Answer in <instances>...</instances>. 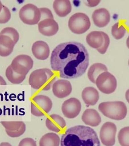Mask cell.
I'll return each mask as SVG.
<instances>
[{"mask_svg": "<svg viewBox=\"0 0 129 146\" xmlns=\"http://www.w3.org/2000/svg\"><path fill=\"white\" fill-rule=\"evenodd\" d=\"M32 51L34 56L38 60H46L50 56V47L46 42L42 40L37 41L33 43Z\"/></svg>", "mask_w": 129, "mask_h": 146, "instance_id": "obj_16", "label": "cell"}, {"mask_svg": "<svg viewBox=\"0 0 129 146\" xmlns=\"http://www.w3.org/2000/svg\"><path fill=\"white\" fill-rule=\"evenodd\" d=\"M68 26L73 33L82 34L90 29L91 23L89 17L83 13H76L70 17Z\"/></svg>", "mask_w": 129, "mask_h": 146, "instance_id": "obj_6", "label": "cell"}, {"mask_svg": "<svg viewBox=\"0 0 129 146\" xmlns=\"http://www.w3.org/2000/svg\"><path fill=\"white\" fill-rule=\"evenodd\" d=\"M95 25L99 27H106L110 21L109 12L106 9H98L93 12L92 16Z\"/></svg>", "mask_w": 129, "mask_h": 146, "instance_id": "obj_17", "label": "cell"}, {"mask_svg": "<svg viewBox=\"0 0 129 146\" xmlns=\"http://www.w3.org/2000/svg\"><path fill=\"white\" fill-rule=\"evenodd\" d=\"M1 124L7 135L11 137H18L26 131V125L23 121H2Z\"/></svg>", "mask_w": 129, "mask_h": 146, "instance_id": "obj_12", "label": "cell"}, {"mask_svg": "<svg viewBox=\"0 0 129 146\" xmlns=\"http://www.w3.org/2000/svg\"><path fill=\"white\" fill-rule=\"evenodd\" d=\"M40 33L45 36H51L55 35L59 30V25L54 19H47L40 21L38 23Z\"/></svg>", "mask_w": 129, "mask_h": 146, "instance_id": "obj_14", "label": "cell"}, {"mask_svg": "<svg viewBox=\"0 0 129 146\" xmlns=\"http://www.w3.org/2000/svg\"><path fill=\"white\" fill-rule=\"evenodd\" d=\"M53 107L51 98L44 95H38L34 97L31 103L32 115L37 117L44 116L49 113Z\"/></svg>", "mask_w": 129, "mask_h": 146, "instance_id": "obj_5", "label": "cell"}, {"mask_svg": "<svg viewBox=\"0 0 129 146\" xmlns=\"http://www.w3.org/2000/svg\"><path fill=\"white\" fill-rule=\"evenodd\" d=\"M66 121L59 115H50L46 120L47 128L55 133H59L63 131L66 127Z\"/></svg>", "mask_w": 129, "mask_h": 146, "instance_id": "obj_15", "label": "cell"}, {"mask_svg": "<svg viewBox=\"0 0 129 146\" xmlns=\"http://www.w3.org/2000/svg\"><path fill=\"white\" fill-rule=\"evenodd\" d=\"M56 78V75L51 70L48 68L39 69L32 72L29 84L34 89L48 91L53 86Z\"/></svg>", "mask_w": 129, "mask_h": 146, "instance_id": "obj_3", "label": "cell"}, {"mask_svg": "<svg viewBox=\"0 0 129 146\" xmlns=\"http://www.w3.org/2000/svg\"><path fill=\"white\" fill-rule=\"evenodd\" d=\"M99 110L104 116L115 120L123 119L127 114L126 104L120 101L102 102L99 106Z\"/></svg>", "mask_w": 129, "mask_h": 146, "instance_id": "obj_4", "label": "cell"}, {"mask_svg": "<svg viewBox=\"0 0 129 146\" xmlns=\"http://www.w3.org/2000/svg\"><path fill=\"white\" fill-rule=\"evenodd\" d=\"M52 88L53 95L59 98H64L68 96L71 94L72 89L70 82L67 80H64L55 81Z\"/></svg>", "mask_w": 129, "mask_h": 146, "instance_id": "obj_13", "label": "cell"}, {"mask_svg": "<svg viewBox=\"0 0 129 146\" xmlns=\"http://www.w3.org/2000/svg\"><path fill=\"white\" fill-rule=\"evenodd\" d=\"M82 119L85 124L91 127H97L101 123V117L96 110L88 109L83 113Z\"/></svg>", "mask_w": 129, "mask_h": 146, "instance_id": "obj_18", "label": "cell"}, {"mask_svg": "<svg viewBox=\"0 0 129 146\" xmlns=\"http://www.w3.org/2000/svg\"><path fill=\"white\" fill-rule=\"evenodd\" d=\"M18 146H37L36 142L32 138H25L20 141Z\"/></svg>", "mask_w": 129, "mask_h": 146, "instance_id": "obj_32", "label": "cell"}, {"mask_svg": "<svg viewBox=\"0 0 129 146\" xmlns=\"http://www.w3.org/2000/svg\"><path fill=\"white\" fill-rule=\"evenodd\" d=\"M53 8L58 16L64 17L71 12L72 6L68 0H55L53 2Z\"/></svg>", "mask_w": 129, "mask_h": 146, "instance_id": "obj_20", "label": "cell"}, {"mask_svg": "<svg viewBox=\"0 0 129 146\" xmlns=\"http://www.w3.org/2000/svg\"><path fill=\"white\" fill-rule=\"evenodd\" d=\"M82 97L86 104L88 106H94L99 101V93L94 87H88L83 90Z\"/></svg>", "mask_w": 129, "mask_h": 146, "instance_id": "obj_19", "label": "cell"}, {"mask_svg": "<svg viewBox=\"0 0 129 146\" xmlns=\"http://www.w3.org/2000/svg\"><path fill=\"white\" fill-rule=\"evenodd\" d=\"M126 44H127V46L128 48L129 49V35L128 37L127 40V41H126Z\"/></svg>", "mask_w": 129, "mask_h": 146, "instance_id": "obj_36", "label": "cell"}, {"mask_svg": "<svg viewBox=\"0 0 129 146\" xmlns=\"http://www.w3.org/2000/svg\"><path fill=\"white\" fill-rule=\"evenodd\" d=\"M125 98L128 102L129 103V89L126 91L125 94Z\"/></svg>", "mask_w": 129, "mask_h": 146, "instance_id": "obj_34", "label": "cell"}, {"mask_svg": "<svg viewBox=\"0 0 129 146\" xmlns=\"http://www.w3.org/2000/svg\"><path fill=\"white\" fill-rule=\"evenodd\" d=\"M16 44L10 37L0 35V56L6 57L12 53Z\"/></svg>", "mask_w": 129, "mask_h": 146, "instance_id": "obj_21", "label": "cell"}, {"mask_svg": "<svg viewBox=\"0 0 129 146\" xmlns=\"http://www.w3.org/2000/svg\"><path fill=\"white\" fill-rule=\"evenodd\" d=\"M128 64H129V62H128Z\"/></svg>", "mask_w": 129, "mask_h": 146, "instance_id": "obj_38", "label": "cell"}, {"mask_svg": "<svg viewBox=\"0 0 129 146\" xmlns=\"http://www.w3.org/2000/svg\"><path fill=\"white\" fill-rule=\"evenodd\" d=\"M33 60L31 56L26 55H20L14 58L10 65L16 73L26 76L33 68Z\"/></svg>", "mask_w": 129, "mask_h": 146, "instance_id": "obj_9", "label": "cell"}, {"mask_svg": "<svg viewBox=\"0 0 129 146\" xmlns=\"http://www.w3.org/2000/svg\"><path fill=\"white\" fill-rule=\"evenodd\" d=\"M0 35H5L10 37L13 40L15 44L17 43L20 38V35L18 32L13 27H6L3 28L1 32Z\"/></svg>", "mask_w": 129, "mask_h": 146, "instance_id": "obj_28", "label": "cell"}, {"mask_svg": "<svg viewBox=\"0 0 129 146\" xmlns=\"http://www.w3.org/2000/svg\"><path fill=\"white\" fill-rule=\"evenodd\" d=\"M5 76L10 82L15 84H18L22 82L26 77V76L20 75L14 71L10 65L6 69Z\"/></svg>", "mask_w": 129, "mask_h": 146, "instance_id": "obj_25", "label": "cell"}, {"mask_svg": "<svg viewBox=\"0 0 129 146\" xmlns=\"http://www.w3.org/2000/svg\"><path fill=\"white\" fill-rule=\"evenodd\" d=\"M3 6V5L2 4V2L0 1V12L1 11V10H2Z\"/></svg>", "mask_w": 129, "mask_h": 146, "instance_id": "obj_37", "label": "cell"}, {"mask_svg": "<svg viewBox=\"0 0 129 146\" xmlns=\"http://www.w3.org/2000/svg\"><path fill=\"white\" fill-rule=\"evenodd\" d=\"M116 127L114 123L107 122L101 128L99 137L101 143L105 146H113L116 142Z\"/></svg>", "mask_w": 129, "mask_h": 146, "instance_id": "obj_10", "label": "cell"}, {"mask_svg": "<svg viewBox=\"0 0 129 146\" xmlns=\"http://www.w3.org/2000/svg\"><path fill=\"white\" fill-rule=\"evenodd\" d=\"M86 41L88 44L92 48L96 49L101 48L104 42V38L102 32H91L87 35Z\"/></svg>", "mask_w": 129, "mask_h": 146, "instance_id": "obj_22", "label": "cell"}, {"mask_svg": "<svg viewBox=\"0 0 129 146\" xmlns=\"http://www.w3.org/2000/svg\"><path fill=\"white\" fill-rule=\"evenodd\" d=\"M118 142L121 146H129V127L121 129L118 134Z\"/></svg>", "mask_w": 129, "mask_h": 146, "instance_id": "obj_27", "label": "cell"}, {"mask_svg": "<svg viewBox=\"0 0 129 146\" xmlns=\"http://www.w3.org/2000/svg\"><path fill=\"white\" fill-rule=\"evenodd\" d=\"M111 32L112 36L115 38L116 40H120L125 35L126 29L122 24L117 23L113 25Z\"/></svg>", "mask_w": 129, "mask_h": 146, "instance_id": "obj_26", "label": "cell"}, {"mask_svg": "<svg viewBox=\"0 0 129 146\" xmlns=\"http://www.w3.org/2000/svg\"><path fill=\"white\" fill-rule=\"evenodd\" d=\"M95 84L100 91L107 95L114 93L117 87L116 78L107 71L101 73L99 76Z\"/></svg>", "mask_w": 129, "mask_h": 146, "instance_id": "obj_8", "label": "cell"}, {"mask_svg": "<svg viewBox=\"0 0 129 146\" xmlns=\"http://www.w3.org/2000/svg\"><path fill=\"white\" fill-rule=\"evenodd\" d=\"M7 82L2 76H0V85H6Z\"/></svg>", "mask_w": 129, "mask_h": 146, "instance_id": "obj_33", "label": "cell"}, {"mask_svg": "<svg viewBox=\"0 0 129 146\" xmlns=\"http://www.w3.org/2000/svg\"><path fill=\"white\" fill-rule=\"evenodd\" d=\"M60 146H101L96 131L82 125L68 129L62 135Z\"/></svg>", "mask_w": 129, "mask_h": 146, "instance_id": "obj_2", "label": "cell"}, {"mask_svg": "<svg viewBox=\"0 0 129 146\" xmlns=\"http://www.w3.org/2000/svg\"><path fill=\"white\" fill-rule=\"evenodd\" d=\"M11 18L10 11L7 7L3 6L1 11L0 12V24L7 23Z\"/></svg>", "mask_w": 129, "mask_h": 146, "instance_id": "obj_29", "label": "cell"}, {"mask_svg": "<svg viewBox=\"0 0 129 146\" xmlns=\"http://www.w3.org/2000/svg\"><path fill=\"white\" fill-rule=\"evenodd\" d=\"M89 54L82 43L67 42L57 45L52 52V69L59 72L61 78L73 79L84 75L89 65Z\"/></svg>", "mask_w": 129, "mask_h": 146, "instance_id": "obj_1", "label": "cell"}, {"mask_svg": "<svg viewBox=\"0 0 129 146\" xmlns=\"http://www.w3.org/2000/svg\"><path fill=\"white\" fill-rule=\"evenodd\" d=\"M19 17L23 23L33 25L39 23L41 19L39 9L32 3L22 7L19 11Z\"/></svg>", "mask_w": 129, "mask_h": 146, "instance_id": "obj_7", "label": "cell"}, {"mask_svg": "<svg viewBox=\"0 0 129 146\" xmlns=\"http://www.w3.org/2000/svg\"><path fill=\"white\" fill-rule=\"evenodd\" d=\"M106 65L101 63H96L92 65L88 71V76L92 83H96V80L101 73L107 71Z\"/></svg>", "mask_w": 129, "mask_h": 146, "instance_id": "obj_23", "label": "cell"}, {"mask_svg": "<svg viewBox=\"0 0 129 146\" xmlns=\"http://www.w3.org/2000/svg\"><path fill=\"white\" fill-rule=\"evenodd\" d=\"M39 10L41 13V19L40 21L47 19H53V14L49 9L46 7H42L40 8Z\"/></svg>", "mask_w": 129, "mask_h": 146, "instance_id": "obj_31", "label": "cell"}, {"mask_svg": "<svg viewBox=\"0 0 129 146\" xmlns=\"http://www.w3.org/2000/svg\"><path fill=\"white\" fill-rule=\"evenodd\" d=\"M39 144V146H59L60 138L55 133H47L40 138Z\"/></svg>", "mask_w": 129, "mask_h": 146, "instance_id": "obj_24", "label": "cell"}, {"mask_svg": "<svg viewBox=\"0 0 129 146\" xmlns=\"http://www.w3.org/2000/svg\"><path fill=\"white\" fill-rule=\"evenodd\" d=\"M81 108V103L79 100L71 98L64 102L62 106V111L66 117L73 119L79 115Z\"/></svg>", "mask_w": 129, "mask_h": 146, "instance_id": "obj_11", "label": "cell"}, {"mask_svg": "<svg viewBox=\"0 0 129 146\" xmlns=\"http://www.w3.org/2000/svg\"><path fill=\"white\" fill-rule=\"evenodd\" d=\"M0 146H12L8 142H2L0 144Z\"/></svg>", "mask_w": 129, "mask_h": 146, "instance_id": "obj_35", "label": "cell"}, {"mask_svg": "<svg viewBox=\"0 0 129 146\" xmlns=\"http://www.w3.org/2000/svg\"><path fill=\"white\" fill-rule=\"evenodd\" d=\"M102 34L104 38V42L103 43V45L101 46V47L99 48L97 50L99 52V53L101 54H104L106 53L108 48L109 46L110 38L108 35L103 32H102Z\"/></svg>", "mask_w": 129, "mask_h": 146, "instance_id": "obj_30", "label": "cell"}]
</instances>
